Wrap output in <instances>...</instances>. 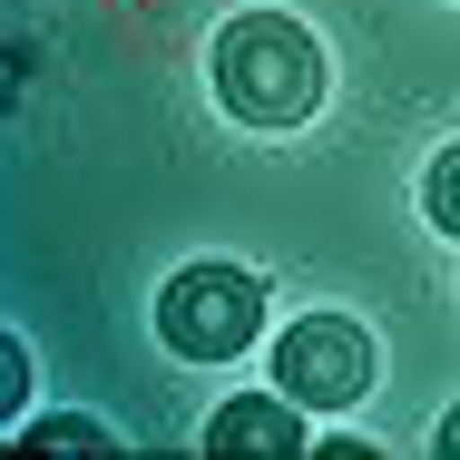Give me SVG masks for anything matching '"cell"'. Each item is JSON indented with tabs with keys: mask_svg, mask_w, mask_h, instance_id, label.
<instances>
[{
	"mask_svg": "<svg viewBox=\"0 0 460 460\" xmlns=\"http://www.w3.org/2000/svg\"><path fill=\"white\" fill-rule=\"evenodd\" d=\"M216 98H226L245 128H294V118H314V98H323V49H314V30H294L275 10L226 20V30H216Z\"/></svg>",
	"mask_w": 460,
	"mask_h": 460,
	"instance_id": "1",
	"label": "cell"
},
{
	"mask_svg": "<svg viewBox=\"0 0 460 460\" xmlns=\"http://www.w3.org/2000/svg\"><path fill=\"white\" fill-rule=\"evenodd\" d=\"M255 323H265V284L245 275V265H186V275H167V294H157V343L186 353V363L245 353Z\"/></svg>",
	"mask_w": 460,
	"mask_h": 460,
	"instance_id": "2",
	"label": "cell"
},
{
	"mask_svg": "<svg viewBox=\"0 0 460 460\" xmlns=\"http://www.w3.org/2000/svg\"><path fill=\"white\" fill-rule=\"evenodd\" d=\"M275 392H294L304 411H343L372 392V333L353 314H304L275 343Z\"/></svg>",
	"mask_w": 460,
	"mask_h": 460,
	"instance_id": "3",
	"label": "cell"
},
{
	"mask_svg": "<svg viewBox=\"0 0 460 460\" xmlns=\"http://www.w3.org/2000/svg\"><path fill=\"white\" fill-rule=\"evenodd\" d=\"M206 451L294 460V451H304V402H284V392H245V402H226V411L206 421Z\"/></svg>",
	"mask_w": 460,
	"mask_h": 460,
	"instance_id": "4",
	"label": "cell"
},
{
	"mask_svg": "<svg viewBox=\"0 0 460 460\" xmlns=\"http://www.w3.org/2000/svg\"><path fill=\"white\" fill-rule=\"evenodd\" d=\"M421 206H431V226H441V235H460V147H441V157H431Z\"/></svg>",
	"mask_w": 460,
	"mask_h": 460,
	"instance_id": "5",
	"label": "cell"
},
{
	"mask_svg": "<svg viewBox=\"0 0 460 460\" xmlns=\"http://www.w3.org/2000/svg\"><path fill=\"white\" fill-rule=\"evenodd\" d=\"M30 441H40V451H108V431H98L89 411H59V421H30Z\"/></svg>",
	"mask_w": 460,
	"mask_h": 460,
	"instance_id": "6",
	"label": "cell"
},
{
	"mask_svg": "<svg viewBox=\"0 0 460 460\" xmlns=\"http://www.w3.org/2000/svg\"><path fill=\"white\" fill-rule=\"evenodd\" d=\"M20 392H30V353H20V343H0V402L20 411Z\"/></svg>",
	"mask_w": 460,
	"mask_h": 460,
	"instance_id": "7",
	"label": "cell"
},
{
	"mask_svg": "<svg viewBox=\"0 0 460 460\" xmlns=\"http://www.w3.org/2000/svg\"><path fill=\"white\" fill-rule=\"evenodd\" d=\"M441 460H460V411H451V421H441Z\"/></svg>",
	"mask_w": 460,
	"mask_h": 460,
	"instance_id": "8",
	"label": "cell"
}]
</instances>
